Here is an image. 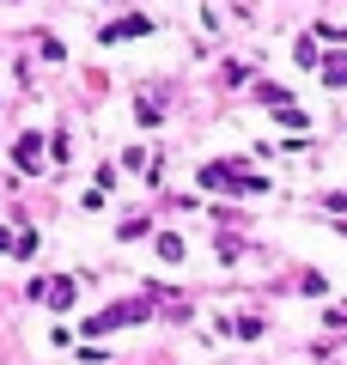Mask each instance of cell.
Instances as JSON below:
<instances>
[{
	"instance_id": "obj_1",
	"label": "cell",
	"mask_w": 347,
	"mask_h": 365,
	"mask_svg": "<svg viewBox=\"0 0 347 365\" xmlns=\"http://www.w3.org/2000/svg\"><path fill=\"white\" fill-rule=\"evenodd\" d=\"M31 292H37L43 304H55V311H67V304H74V280H61V274H55V280H37Z\"/></svg>"
},
{
	"instance_id": "obj_2",
	"label": "cell",
	"mask_w": 347,
	"mask_h": 365,
	"mask_svg": "<svg viewBox=\"0 0 347 365\" xmlns=\"http://www.w3.org/2000/svg\"><path fill=\"white\" fill-rule=\"evenodd\" d=\"M37 158H43V146H37V134H25V140H19V165H25V170H37Z\"/></svg>"
}]
</instances>
